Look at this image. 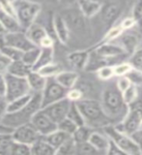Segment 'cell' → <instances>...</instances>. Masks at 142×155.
<instances>
[{
    "instance_id": "48",
    "label": "cell",
    "mask_w": 142,
    "mask_h": 155,
    "mask_svg": "<svg viewBox=\"0 0 142 155\" xmlns=\"http://www.w3.org/2000/svg\"><path fill=\"white\" fill-rule=\"evenodd\" d=\"M0 7L2 10H4L5 12H7L9 14L13 15L16 17V11H15V6L14 3L11 0H0Z\"/></svg>"
},
{
    "instance_id": "7",
    "label": "cell",
    "mask_w": 142,
    "mask_h": 155,
    "mask_svg": "<svg viewBox=\"0 0 142 155\" xmlns=\"http://www.w3.org/2000/svg\"><path fill=\"white\" fill-rule=\"evenodd\" d=\"M68 90L58 82L55 78H48L47 85L42 92V109L67 97Z\"/></svg>"
},
{
    "instance_id": "19",
    "label": "cell",
    "mask_w": 142,
    "mask_h": 155,
    "mask_svg": "<svg viewBox=\"0 0 142 155\" xmlns=\"http://www.w3.org/2000/svg\"><path fill=\"white\" fill-rule=\"evenodd\" d=\"M63 17L65 18L70 29H75L76 31H83L85 29L84 18H86L83 16L82 13L79 11V9H78V12L70 11Z\"/></svg>"
},
{
    "instance_id": "58",
    "label": "cell",
    "mask_w": 142,
    "mask_h": 155,
    "mask_svg": "<svg viewBox=\"0 0 142 155\" xmlns=\"http://www.w3.org/2000/svg\"><path fill=\"white\" fill-rule=\"evenodd\" d=\"M7 32L8 31L6 30V28L4 27V25L1 23V21H0V37H3Z\"/></svg>"
},
{
    "instance_id": "33",
    "label": "cell",
    "mask_w": 142,
    "mask_h": 155,
    "mask_svg": "<svg viewBox=\"0 0 142 155\" xmlns=\"http://www.w3.org/2000/svg\"><path fill=\"white\" fill-rule=\"evenodd\" d=\"M125 32V30L123 29V27L121 26V24H116V25H113L111 26L108 31L105 33V35L102 38V40L100 42V44H102V43H111L112 41L116 40V39L120 38L122 35H123V33Z\"/></svg>"
},
{
    "instance_id": "52",
    "label": "cell",
    "mask_w": 142,
    "mask_h": 155,
    "mask_svg": "<svg viewBox=\"0 0 142 155\" xmlns=\"http://www.w3.org/2000/svg\"><path fill=\"white\" fill-rule=\"evenodd\" d=\"M6 90H7L6 75L0 74V97H3V98H5V95H6Z\"/></svg>"
},
{
    "instance_id": "51",
    "label": "cell",
    "mask_w": 142,
    "mask_h": 155,
    "mask_svg": "<svg viewBox=\"0 0 142 155\" xmlns=\"http://www.w3.org/2000/svg\"><path fill=\"white\" fill-rule=\"evenodd\" d=\"M106 154H114V155H126V153L122 150L119 145L117 144L115 142H113L110 139V143H109V147H108V150H107Z\"/></svg>"
},
{
    "instance_id": "38",
    "label": "cell",
    "mask_w": 142,
    "mask_h": 155,
    "mask_svg": "<svg viewBox=\"0 0 142 155\" xmlns=\"http://www.w3.org/2000/svg\"><path fill=\"white\" fill-rule=\"evenodd\" d=\"M61 71H62V68L59 64H57L55 62H51L50 64L41 68L38 72H40L44 77H46L48 79V78H54L55 76L59 74Z\"/></svg>"
},
{
    "instance_id": "21",
    "label": "cell",
    "mask_w": 142,
    "mask_h": 155,
    "mask_svg": "<svg viewBox=\"0 0 142 155\" xmlns=\"http://www.w3.org/2000/svg\"><path fill=\"white\" fill-rule=\"evenodd\" d=\"M55 80L67 89L75 87L79 80V75L76 71H61L59 74L54 77Z\"/></svg>"
},
{
    "instance_id": "40",
    "label": "cell",
    "mask_w": 142,
    "mask_h": 155,
    "mask_svg": "<svg viewBox=\"0 0 142 155\" xmlns=\"http://www.w3.org/2000/svg\"><path fill=\"white\" fill-rule=\"evenodd\" d=\"M78 127V126L73 122V121H72L70 118H64L63 120H61L59 123H57V128L63 131V132L67 133L68 135L70 136H73V134L76 132V128Z\"/></svg>"
},
{
    "instance_id": "37",
    "label": "cell",
    "mask_w": 142,
    "mask_h": 155,
    "mask_svg": "<svg viewBox=\"0 0 142 155\" xmlns=\"http://www.w3.org/2000/svg\"><path fill=\"white\" fill-rule=\"evenodd\" d=\"M67 117L70 118L72 121H73V122H75L77 126H81V125L85 124V120H84V118H83V115L81 114V111L79 109H78L76 103H75V102H73L72 103Z\"/></svg>"
},
{
    "instance_id": "56",
    "label": "cell",
    "mask_w": 142,
    "mask_h": 155,
    "mask_svg": "<svg viewBox=\"0 0 142 155\" xmlns=\"http://www.w3.org/2000/svg\"><path fill=\"white\" fill-rule=\"evenodd\" d=\"M131 136L135 140V143L138 144V147L141 150V154H142V129H138L136 132L131 134Z\"/></svg>"
},
{
    "instance_id": "23",
    "label": "cell",
    "mask_w": 142,
    "mask_h": 155,
    "mask_svg": "<svg viewBox=\"0 0 142 155\" xmlns=\"http://www.w3.org/2000/svg\"><path fill=\"white\" fill-rule=\"evenodd\" d=\"M89 142L94 145V147L99 151V153H105V154L107 153L110 139L105 133L102 134L94 131L90 136Z\"/></svg>"
},
{
    "instance_id": "27",
    "label": "cell",
    "mask_w": 142,
    "mask_h": 155,
    "mask_svg": "<svg viewBox=\"0 0 142 155\" xmlns=\"http://www.w3.org/2000/svg\"><path fill=\"white\" fill-rule=\"evenodd\" d=\"M53 57H54V47L52 48H41L40 55L38 57V60L33 66L34 71H39L50 63L53 62Z\"/></svg>"
},
{
    "instance_id": "42",
    "label": "cell",
    "mask_w": 142,
    "mask_h": 155,
    "mask_svg": "<svg viewBox=\"0 0 142 155\" xmlns=\"http://www.w3.org/2000/svg\"><path fill=\"white\" fill-rule=\"evenodd\" d=\"M133 65L131 64V62H122L114 66L115 71V77H121V76H127L129 73L133 70Z\"/></svg>"
},
{
    "instance_id": "32",
    "label": "cell",
    "mask_w": 142,
    "mask_h": 155,
    "mask_svg": "<svg viewBox=\"0 0 142 155\" xmlns=\"http://www.w3.org/2000/svg\"><path fill=\"white\" fill-rule=\"evenodd\" d=\"M56 154L61 155H72L76 154V142L73 136H70L56 150Z\"/></svg>"
},
{
    "instance_id": "24",
    "label": "cell",
    "mask_w": 142,
    "mask_h": 155,
    "mask_svg": "<svg viewBox=\"0 0 142 155\" xmlns=\"http://www.w3.org/2000/svg\"><path fill=\"white\" fill-rule=\"evenodd\" d=\"M32 155H53L56 154V148L47 142L44 136L31 145Z\"/></svg>"
},
{
    "instance_id": "11",
    "label": "cell",
    "mask_w": 142,
    "mask_h": 155,
    "mask_svg": "<svg viewBox=\"0 0 142 155\" xmlns=\"http://www.w3.org/2000/svg\"><path fill=\"white\" fill-rule=\"evenodd\" d=\"M72 103L73 102H71L66 97L64 99L54 102V103L45 107V108H43L42 110L45 111L54 122L59 123L61 120L67 117Z\"/></svg>"
},
{
    "instance_id": "26",
    "label": "cell",
    "mask_w": 142,
    "mask_h": 155,
    "mask_svg": "<svg viewBox=\"0 0 142 155\" xmlns=\"http://www.w3.org/2000/svg\"><path fill=\"white\" fill-rule=\"evenodd\" d=\"M32 70L33 69L31 66L26 64L22 59H18L12 61L11 65L9 67L8 74L21 78H26Z\"/></svg>"
},
{
    "instance_id": "8",
    "label": "cell",
    "mask_w": 142,
    "mask_h": 155,
    "mask_svg": "<svg viewBox=\"0 0 142 155\" xmlns=\"http://www.w3.org/2000/svg\"><path fill=\"white\" fill-rule=\"evenodd\" d=\"M142 122V109H129L126 116L118 125H115L119 130L131 135L140 129Z\"/></svg>"
},
{
    "instance_id": "1",
    "label": "cell",
    "mask_w": 142,
    "mask_h": 155,
    "mask_svg": "<svg viewBox=\"0 0 142 155\" xmlns=\"http://www.w3.org/2000/svg\"><path fill=\"white\" fill-rule=\"evenodd\" d=\"M76 103L83 115L85 124L93 129L105 128V126L112 124V119L105 113L101 102L82 98Z\"/></svg>"
},
{
    "instance_id": "44",
    "label": "cell",
    "mask_w": 142,
    "mask_h": 155,
    "mask_svg": "<svg viewBox=\"0 0 142 155\" xmlns=\"http://www.w3.org/2000/svg\"><path fill=\"white\" fill-rule=\"evenodd\" d=\"M133 84L131 81L130 80V78L128 76H121V77H117V81H116V86L121 92H124L128 87Z\"/></svg>"
},
{
    "instance_id": "59",
    "label": "cell",
    "mask_w": 142,
    "mask_h": 155,
    "mask_svg": "<svg viewBox=\"0 0 142 155\" xmlns=\"http://www.w3.org/2000/svg\"><path fill=\"white\" fill-rule=\"evenodd\" d=\"M140 129H142V122H141V126H140Z\"/></svg>"
},
{
    "instance_id": "35",
    "label": "cell",
    "mask_w": 142,
    "mask_h": 155,
    "mask_svg": "<svg viewBox=\"0 0 142 155\" xmlns=\"http://www.w3.org/2000/svg\"><path fill=\"white\" fill-rule=\"evenodd\" d=\"M40 52H41V48L40 47H34L30 50H28L26 51H23V54L21 59L28 64L29 66L32 67L33 69V66L35 65V63L38 60V57L40 55Z\"/></svg>"
},
{
    "instance_id": "25",
    "label": "cell",
    "mask_w": 142,
    "mask_h": 155,
    "mask_svg": "<svg viewBox=\"0 0 142 155\" xmlns=\"http://www.w3.org/2000/svg\"><path fill=\"white\" fill-rule=\"evenodd\" d=\"M0 21L6 28L8 32H15V31H21L23 30L21 25L19 24L17 17L13 15L5 12L4 10L0 9Z\"/></svg>"
},
{
    "instance_id": "54",
    "label": "cell",
    "mask_w": 142,
    "mask_h": 155,
    "mask_svg": "<svg viewBox=\"0 0 142 155\" xmlns=\"http://www.w3.org/2000/svg\"><path fill=\"white\" fill-rule=\"evenodd\" d=\"M53 46H54V40L50 34L44 38L40 44V48H52Z\"/></svg>"
},
{
    "instance_id": "39",
    "label": "cell",
    "mask_w": 142,
    "mask_h": 155,
    "mask_svg": "<svg viewBox=\"0 0 142 155\" xmlns=\"http://www.w3.org/2000/svg\"><path fill=\"white\" fill-rule=\"evenodd\" d=\"M96 75L102 81H109L113 77H115L114 66H112V65L102 66L96 71Z\"/></svg>"
},
{
    "instance_id": "13",
    "label": "cell",
    "mask_w": 142,
    "mask_h": 155,
    "mask_svg": "<svg viewBox=\"0 0 142 155\" xmlns=\"http://www.w3.org/2000/svg\"><path fill=\"white\" fill-rule=\"evenodd\" d=\"M91 50L94 51L97 55L105 58V59H108V60H111L116 57L128 55L124 48H122V46L116 45V44H113L112 42L102 43V44L99 43L97 46L91 48Z\"/></svg>"
},
{
    "instance_id": "17",
    "label": "cell",
    "mask_w": 142,
    "mask_h": 155,
    "mask_svg": "<svg viewBox=\"0 0 142 155\" xmlns=\"http://www.w3.org/2000/svg\"><path fill=\"white\" fill-rule=\"evenodd\" d=\"M101 19L106 26H110L113 24V22L116 21L120 15V7L119 5L114 3L106 4L102 6L101 10Z\"/></svg>"
},
{
    "instance_id": "49",
    "label": "cell",
    "mask_w": 142,
    "mask_h": 155,
    "mask_svg": "<svg viewBox=\"0 0 142 155\" xmlns=\"http://www.w3.org/2000/svg\"><path fill=\"white\" fill-rule=\"evenodd\" d=\"M133 17L139 21L142 18V0H135L133 8Z\"/></svg>"
},
{
    "instance_id": "6",
    "label": "cell",
    "mask_w": 142,
    "mask_h": 155,
    "mask_svg": "<svg viewBox=\"0 0 142 155\" xmlns=\"http://www.w3.org/2000/svg\"><path fill=\"white\" fill-rule=\"evenodd\" d=\"M6 80L7 90L6 95H5V99L7 100V102L13 101L32 92L26 78H21L6 74Z\"/></svg>"
},
{
    "instance_id": "15",
    "label": "cell",
    "mask_w": 142,
    "mask_h": 155,
    "mask_svg": "<svg viewBox=\"0 0 142 155\" xmlns=\"http://www.w3.org/2000/svg\"><path fill=\"white\" fill-rule=\"evenodd\" d=\"M90 50L76 51L70 52L67 55V60L69 64L76 70H85L90 58Z\"/></svg>"
},
{
    "instance_id": "4",
    "label": "cell",
    "mask_w": 142,
    "mask_h": 155,
    "mask_svg": "<svg viewBox=\"0 0 142 155\" xmlns=\"http://www.w3.org/2000/svg\"><path fill=\"white\" fill-rule=\"evenodd\" d=\"M13 3L18 21L23 30H26L29 26L36 22L42 10L41 4L32 0H16Z\"/></svg>"
},
{
    "instance_id": "45",
    "label": "cell",
    "mask_w": 142,
    "mask_h": 155,
    "mask_svg": "<svg viewBox=\"0 0 142 155\" xmlns=\"http://www.w3.org/2000/svg\"><path fill=\"white\" fill-rule=\"evenodd\" d=\"M67 98L69 99L71 102H77L83 98V92L79 89L76 88V87H73V88L68 90V94H67Z\"/></svg>"
},
{
    "instance_id": "5",
    "label": "cell",
    "mask_w": 142,
    "mask_h": 155,
    "mask_svg": "<svg viewBox=\"0 0 142 155\" xmlns=\"http://www.w3.org/2000/svg\"><path fill=\"white\" fill-rule=\"evenodd\" d=\"M102 129H104L105 133L109 137V139H111L113 142H115L118 144L119 147L126 154H130V155L141 154V150L138 147V144L135 143V140L133 139L131 135L119 130L115 125L112 124L107 125Z\"/></svg>"
},
{
    "instance_id": "9",
    "label": "cell",
    "mask_w": 142,
    "mask_h": 155,
    "mask_svg": "<svg viewBox=\"0 0 142 155\" xmlns=\"http://www.w3.org/2000/svg\"><path fill=\"white\" fill-rule=\"evenodd\" d=\"M2 41L4 44L18 48L21 51H26L30 48L36 47L28 38L25 30L7 32L2 37Z\"/></svg>"
},
{
    "instance_id": "55",
    "label": "cell",
    "mask_w": 142,
    "mask_h": 155,
    "mask_svg": "<svg viewBox=\"0 0 142 155\" xmlns=\"http://www.w3.org/2000/svg\"><path fill=\"white\" fill-rule=\"evenodd\" d=\"M15 128L3 122H0V135H13Z\"/></svg>"
},
{
    "instance_id": "3",
    "label": "cell",
    "mask_w": 142,
    "mask_h": 155,
    "mask_svg": "<svg viewBox=\"0 0 142 155\" xmlns=\"http://www.w3.org/2000/svg\"><path fill=\"white\" fill-rule=\"evenodd\" d=\"M102 105L107 115L113 120L116 117H125L129 110V107L125 103L122 92L116 85L106 87L102 94Z\"/></svg>"
},
{
    "instance_id": "30",
    "label": "cell",
    "mask_w": 142,
    "mask_h": 155,
    "mask_svg": "<svg viewBox=\"0 0 142 155\" xmlns=\"http://www.w3.org/2000/svg\"><path fill=\"white\" fill-rule=\"evenodd\" d=\"M94 129L90 126H88L86 124L78 126L76 128V132L73 134V138L75 139V140L77 143H83V142H87L90 139V136L92 133L94 132Z\"/></svg>"
},
{
    "instance_id": "22",
    "label": "cell",
    "mask_w": 142,
    "mask_h": 155,
    "mask_svg": "<svg viewBox=\"0 0 142 155\" xmlns=\"http://www.w3.org/2000/svg\"><path fill=\"white\" fill-rule=\"evenodd\" d=\"M140 43V39L137 35L133 33H127L121 36L120 46L124 48L128 55H133L138 50V46Z\"/></svg>"
},
{
    "instance_id": "36",
    "label": "cell",
    "mask_w": 142,
    "mask_h": 155,
    "mask_svg": "<svg viewBox=\"0 0 142 155\" xmlns=\"http://www.w3.org/2000/svg\"><path fill=\"white\" fill-rule=\"evenodd\" d=\"M122 95H123V99L125 101V103L129 107L130 105L133 104L136 99H137V97L139 95L138 85H136L134 84H131L124 92H122Z\"/></svg>"
},
{
    "instance_id": "43",
    "label": "cell",
    "mask_w": 142,
    "mask_h": 155,
    "mask_svg": "<svg viewBox=\"0 0 142 155\" xmlns=\"http://www.w3.org/2000/svg\"><path fill=\"white\" fill-rule=\"evenodd\" d=\"M130 62L134 69L142 73V48H138L133 55H131Z\"/></svg>"
},
{
    "instance_id": "28",
    "label": "cell",
    "mask_w": 142,
    "mask_h": 155,
    "mask_svg": "<svg viewBox=\"0 0 142 155\" xmlns=\"http://www.w3.org/2000/svg\"><path fill=\"white\" fill-rule=\"evenodd\" d=\"M33 92L29 94H26L24 96L19 97V98H17L13 101L8 102L7 105V113H15V111H18L19 110L23 109L29 102H30L31 98H32Z\"/></svg>"
},
{
    "instance_id": "12",
    "label": "cell",
    "mask_w": 142,
    "mask_h": 155,
    "mask_svg": "<svg viewBox=\"0 0 142 155\" xmlns=\"http://www.w3.org/2000/svg\"><path fill=\"white\" fill-rule=\"evenodd\" d=\"M31 123L42 136H47L57 130V123L54 122L42 109L34 114Z\"/></svg>"
},
{
    "instance_id": "2",
    "label": "cell",
    "mask_w": 142,
    "mask_h": 155,
    "mask_svg": "<svg viewBox=\"0 0 142 155\" xmlns=\"http://www.w3.org/2000/svg\"><path fill=\"white\" fill-rule=\"evenodd\" d=\"M42 109V92H33L30 102L24 107L15 113H7L5 114L2 122L17 128L18 126L31 122L34 114Z\"/></svg>"
},
{
    "instance_id": "20",
    "label": "cell",
    "mask_w": 142,
    "mask_h": 155,
    "mask_svg": "<svg viewBox=\"0 0 142 155\" xmlns=\"http://www.w3.org/2000/svg\"><path fill=\"white\" fill-rule=\"evenodd\" d=\"M32 92H43L47 82V78L44 77L40 72L32 70L26 77Z\"/></svg>"
},
{
    "instance_id": "31",
    "label": "cell",
    "mask_w": 142,
    "mask_h": 155,
    "mask_svg": "<svg viewBox=\"0 0 142 155\" xmlns=\"http://www.w3.org/2000/svg\"><path fill=\"white\" fill-rule=\"evenodd\" d=\"M0 52H2L3 54H5L7 57H9L12 61L21 59L23 51L18 50V48L8 46L6 44H4L2 41V37L0 38Z\"/></svg>"
},
{
    "instance_id": "50",
    "label": "cell",
    "mask_w": 142,
    "mask_h": 155,
    "mask_svg": "<svg viewBox=\"0 0 142 155\" xmlns=\"http://www.w3.org/2000/svg\"><path fill=\"white\" fill-rule=\"evenodd\" d=\"M136 22H137V21L131 16V17H128L124 18L123 21L120 22V24H121V26L123 27L124 30L127 31V30H131V29L136 24Z\"/></svg>"
},
{
    "instance_id": "62",
    "label": "cell",
    "mask_w": 142,
    "mask_h": 155,
    "mask_svg": "<svg viewBox=\"0 0 142 155\" xmlns=\"http://www.w3.org/2000/svg\"><path fill=\"white\" fill-rule=\"evenodd\" d=\"M0 9H1V7H0Z\"/></svg>"
},
{
    "instance_id": "60",
    "label": "cell",
    "mask_w": 142,
    "mask_h": 155,
    "mask_svg": "<svg viewBox=\"0 0 142 155\" xmlns=\"http://www.w3.org/2000/svg\"><path fill=\"white\" fill-rule=\"evenodd\" d=\"M32 1H36V2H38V0H32Z\"/></svg>"
},
{
    "instance_id": "10",
    "label": "cell",
    "mask_w": 142,
    "mask_h": 155,
    "mask_svg": "<svg viewBox=\"0 0 142 155\" xmlns=\"http://www.w3.org/2000/svg\"><path fill=\"white\" fill-rule=\"evenodd\" d=\"M42 137V135L37 131L31 122L23 124L21 126L15 128L13 133L14 140L21 143L27 145H31L36 143L37 140Z\"/></svg>"
},
{
    "instance_id": "34",
    "label": "cell",
    "mask_w": 142,
    "mask_h": 155,
    "mask_svg": "<svg viewBox=\"0 0 142 155\" xmlns=\"http://www.w3.org/2000/svg\"><path fill=\"white\" fill-rule=\"evenodd\" d=\"M8 154L29 155V154H31V147L30 145L16 142V140H14V139H13L12 143L9 147Z\"/></svg>"
},
{
    "instance_id": "57",
    "label": "cell",
    "mask_w": 142,
    "mask_h": 155,
    "mask_svg": "<svg viewBox=\"0 0 142 155\" xmlns=\"http://www.w3.org/2000/svg\"><path fill=\"white\" fill-rule=\"evenodd\" d=\"M60 2L65 6H71V5L77 3V0H60Z\"/></svg>"
},
{
    "instance_id": "29",
    "label": "cell",
    "mask_w": 142,
    "mask_h": 155,
    "mask_svg": "<svg viewBox=\"0 0 142 155\" xmlns=\"http://www.w3.org/2000/svg\"><path fill=\"white\" fill-rule=\"evenodd\" d=\"M45 139L50 143L53 147H55L56 150L60 145L65 142V140L70 137V135H68L67 133L63 132V131L57 129L54 132H52L50 134H48L47 136H44Z\"/></svg>"
},
{
    "instance_id": "14",
    "label": "cell",
    "mask_w": 142,
    "mask_h": 155,
    "mask_svg": "<svg viewBox=\"0 0 142 155\" xmlns=\"http://www.w3.org/2000/svg\"><path fill=\"white\" fill-rule=\"evenodd\" d=\"M52 27L54 35L63 45H67L70 39V27L65 18L60 14H55L52 17Z\"/></svg>"
},
{
    "instance_id": "53",
    "label": "cell",
    "mask_w": 142,
    "mask_h": 155,
    "mask_svg": "<svg viewBox=\"0 0 142 155\" xmlns=\"http://www.w3.org/2000/svg\"><path fill=\"white\" fill-rule=\"evenodd\" d=\"M7 105L8 102L5 98H0V122H2L5 114H7Z\"/></svg>"
},
{
    "instance_id": "46",
    "label": "cell",
    "mask_w": 142,
    "mask_h": 155,
    "mask_svg": "<svg viewBox=\"0 0 142 155\" xmlns=\"http://www.w3.org/2000/svg\"><path fill=\"white\" fill-rule=\"evenodd\" d=\"M12 60L9 57H7L2 52H0V74L6 75L8 74L9 67L11 65Z\"/></svg>"
},
{
    "instance_id": "18",
    "label": "cell",
    "mask_w": 142,
    "mask_h": 155,
    "mask_svg": "<svg viewBox=\"0 0 142 155\" xmlns=\"http://www.w3.org/2000/svg\"><path fill=\"white\" fill-rule=\"evenodd\" d=\"M25 32L28 38L30 39V41L37 47H40L42 40L48 35V32L45 28V26H43L42 24L38 22H34L32 25H30L26 29Z\"/></svg>"
},
{
    "instance_id": "47",
    "label": "cell",
    "mask_w": 142,
    "mask_h": 155,
    "mask_svg": "<svg viewBox=\"0 0 142 155\" xmlns=\"http://www.w3.org/2000/svg\"><path fill=\"white\" fill-rule=\"evenodd\" d=\"M127 76L130 78V80L131 81L133 84L138 85V86L142 84V73L139 72L138 70L133 68V70H131Z\"/></svg>"
},
{
    "instance_id": "16",
    "label": "cell",
    "mask_w": 142,
    "mask_h": 155,
    "mask_svg": "<svg viewBox=\"0 0 142 155\" xmlns=\"http://www.w3.org/2000/svg\"><path fill=\"white\" fill-rule=\"evenodd\" d=\"M77 6L79 11L86 18H91L101 12L102 8L99 0H77Z\"/></svg>"
},
{
    "instance_id": "61",
    "label": "cell",
    "mask_w": 142,
    "mask_h": 155,
    "mask_svg": "<svg viewBox=\"0 0 142 155\" xmlns=\"http://www.w3.org/2000/svg\"><path fill=\"white\" fill-rule=\"evenodd\" d=\"M0 98H1V97H0ZM2 98H3V97H2Z\"/></svg>"
},
{
    "instance_id": "41",
    "label": "cell",
    "mask_w": 142,
    "mask_h": 155,
    "mask_svg": "<svg viewBox=\"0 0 142 155\" xmlns=\"http://www.w3.org/2000/svg\"><path fill=\"white\" fill-rule=\"evenodd\" d=\"M97 153H99V151L94 147V145H93L89 140L76 143V154L92 155V154H97Z\"/></svg>"
}]
</instances>
